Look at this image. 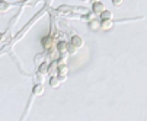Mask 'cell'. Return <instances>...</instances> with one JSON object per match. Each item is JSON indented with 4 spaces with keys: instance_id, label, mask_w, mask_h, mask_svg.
<instances>
[{
    "instance_id": "10",
    "label": "cell",
    "mask_w": 147,
    "mask_h": 121,
    "mask_svg": "<svg viewBox=\"0 0 147 121\" xmlns=\"http://www.w3.org/2000/svg\"><path fill=\"white\" fill-rule=\"evenodd\" d=\"M67 73H69V67L67 66H58V76L67 77Z\"/></svg>"
},
{
    "instance_id": "3",
    "label": "cell",
    "mask_w": 147,
    "mask_h": 121,
    "mask_svg": "<svg viewBox=\"0 0 147 121\" xmlns=\"http://www.w3.org/2000/svg\"><path fill=\"white\" fill-rule=\"evenodd\" d=\"M57 62H53L48 66V74H51V77H55V73H58V67H57Z\"/></svg>"
},
{
    "instance_id": "19",
    "label": "cell",
    "mask_w": 147,
    "mask_h": 121,
    "mask_svg": "<svg viewBox=\"0 0 147 121\" xmlns=\"http://www.w3.org/2000/svg\"><path fill=\"white\" fill-rule=\"evenodd\" d=\"M42 54H38V57H36V62H42Z\"/></svg>"
},
{
    "instance_id": "2",
    "label": "cell",
    "mask_w": 147,
    "mask_h": 121,
    "mask_svg": "<svg viewBox=\"0 0 147 121\" xmlns=\"http://www.w3.org/2000/svg\"><path fill=\"white\" fill-rule=\"evenodd\" d=\"M92 10H93V15H102L105 12V5L102 2H95L92 6Z\"/></svg>"
},
{
    "instance_id": "16",
    "label": "cell",
    "mask_w": 147,
    "mask_h": 121,
    "mask_svg": "<svg viewBox=\"0 0 147 121\" xmlns=\"http://www.w3.org/2000/svg\"><path fill=\"white\" fill-rule=\"evenodd\" d=\"M71 9L69 7V6H61V7H58V12L60 13H69Z\"/></svg>"
},
{
    "instance_id": "20",
    "label": "cell",
    "mask_w": 147,
    "mask_h": 121,
    "mask_svg": "<svg viewBox=\"0 0 147 121\" xmlns=\"http://www.w3.org/2000/svg\"><path fill=\"white\" fill-rule=\"evenodd\" d=\"M3 39H5V35H3L2 32H0V41H3Z\"/></svg>"
},
{
    "instance_id": "7",
    "label": "cell",
    "mask_w": 147,
    "mask_h": 121,
    "mask_svg": "<svg viewBox=\"0 0 147 121\" xmlns=\"http://www.w3.org/2000/svg\"><path fill=\"white\" fill-rule=\"evenodd\" d=\"M100 18H102V21H112L114 15H112V12H109V10H105V12L100 15Z\"/></svg>"
},
{
    "instance_id": "13",
    "label": "cell",
    "mask_w": 147,
    "mask_h": 121,
    "mask_svg": "<svg viewBox=\"0 0 147 121\" xmlns=\"http://www.w3.org/2000/svg\"><path fill=\"white\" fill-rule=\"evenodd\" d=\"M44 74H41V73H36L35 74V82H36V85H42V82H44Z\"/></svg>"
},
{
    "instance_id": "1",
    "label": "cell",
    "mask_w": 147,
    "mask_h": 121,
    "mask_svg": "<svg viewBox=\"0 0 147 121\" xmlns=\"http://www.w3.org/2000/svg\"><path fill=\"white\" fill-rule=\"evenodd\" d=\"M70 44H71L74 48H82L83 45H85V41H83V38H82V37H79V35H73Z\"/></svg>"
},
{
    "instance_id": "14",
    "label": "cell",
    "mask_w": 147,
    "mask_h": 121,
    "mask_svg": "<svg viewBox=\"0 0 147 121\" xmlns=\"http://www.w3.org/2000/svg\"><path fill=\"white\" fill-rule=\"evenodd\" d=\"M38 73H41V74L47 76V73H48V66H47V64H41V67H39Z\"/></svg>"
},
{
    "instance_id": "12",
    "label": "cell",
    "mask_w": 147,
    "mask_h": 121,
    "mask_svg": "<svg viewBox=\"0 0 147 121\" xmlns=\"http://www.w3.org/2000/svg\"><path fill=\"white\" fill-rule=\"evenodd\" d=\"M9 9H10V3L9 2H0V12L2 13L7 12Z\"/></svg>"
},
{
    "instance_id": "18",
    "label": "cell",
    "mask_w": 147,
    "mask_h": 121,
    "mask_svg": "<svg viewBox=\"0 0 147 121\" xmlns=\"http://www.w3.org/2000/svg\"><path fill=\"white\" fill-rule=\"evenodd\" d=\"M58 80H60V83H63V82H66V80H67V77H64V76H58Z\"/></svg>"
},
{
    "instance_id": "15",
    "label": "cell",
    "mask_w": 147,
    "mask_h": 121,
    "mask_svg": "<svg viewBox=\"0 0 147 121\" xmlns=\"http://www.w3.org/2000/svg\"><path fill=\"white\" fill-rule=\"evenodd\" d=\"M76 51H77V48H74L71 44H69V47H67V54H69V55H74Z\"/></svg>"
},
{
    "instance_id": "11",
    "label": "cell",
    "mask_w": 147,
    "mask_h": 121,
    "mask_svg": "<svg viewBox=\"0 0 147 121\" xmlns=\"http://www.w3.org/2000/svg\"><path fill=\"white\" fill-rule=\"evenodd\" d=\"M61 83H60V80H58V77L55 76V77H51L50 79V86L53 88V89H55V88H58Z\"/></svg>"
},
{
    "instance_id": "8",
    "label": "cell",
    "mask_w": 147,
    "mask_h": 121,
    "mask_svg": "<svg viewBox=\"0 0 147 121\" xmlns=\"http://www.w3.org/2000/svg\"><path fill=\"white\" fill-rule=\"evenodd\" d=\"M89 28L92 29V31H98V29H100V21H92V22H89Z\"/></svg>"
},
{
    "instance_id": "6",
    "label": "cell",
    "mask_w": 147,
    "mask_h": 121,
    "mask_svg": "<svg viewBox=\"0 0 147 121\" xmlns=\"http://www.w3.org/2000/svg\"><path fill=\"white\" fill-rule=\"evenodd\" d=\"M67 47H69V44L64 43V41L58 43V45H57V48H58V51H60L61 54H67Z\"/></svg>"
},
{
    "instance_id": "4",
    "label": "cell",
    "mask_w": 147,
    "mask_h": 121,
    "mask_svg": "<svg viewBox=\"0 0 147 121\" xmlns=\"http://www.w3.org/2000/svg\"><path fill=\"white\" fill-rule=\"evenodd\" d=\"M114 28V21H100V29L109 31Z\"/></svg>"
},
{
    "instance_id": "5",
    "label": "cell",
    "mask_w": 147,
    "mask_h": 121,
    "mask_svg": "<svg viewBox=\"0 0 147 121\" xmlns=\"http://www.w3.org/2000/svg\"><path fill=\"white\" fill-rule=\"evenodd\" d=\"M32 93H34L35 96H41V95L44 93V86H42V85H35L34 89H32Z\"/></svg>"
},
{
    "instance_id": "9",
    "label": "cell",
    "mask_w": 147,
    "mask_h": 121,
    "mask_svg": "<svg viewBox=\"0 0 147 121\" xmlns=\"http://www.w3.org/2000/svg\"><path fill=\"white\" fill-rule=\"evenodd\" d=\"M42 45H44V48H51V45H53V38L51 37H47V38H44L42 39Z\"/></svg>"
},
{
    "instance_id": "17",
    "label": "cell",
    "mask_w": 147,
    "mask_h": 121,
    "mask_svg": "<svg viewBox=\"0 0 147 121\" xmlns=\"http://www.w3.org/2000/svg\"><path fill=\"white\" fill-rule=\"evenodd\" d=\"M124 2H122V0H112V5L114 6H121Z\"/></svg>"
}]
</instances>
